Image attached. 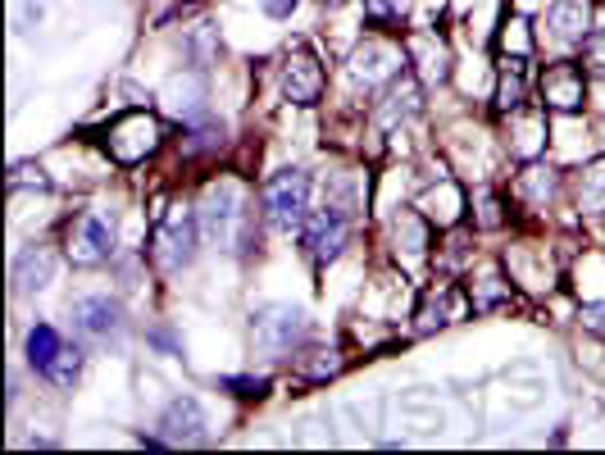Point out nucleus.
<instances>
[{
  "mask_svg": "<svg viewBox=\"0 0 605 455\" xmlns=\"http://www.w3.org/2000/svg\"><path fill=\"white\" fill-rule=\"evenodd\" d=\"M406 65H410V60H406V46H391V41H383V37H365L356 50H350L346 73H350V82H356V87L378 91V87H387Z\"/></svg>",
  "mask_w": 605,
  "mask_h": 455,
  "instance_id": "0eeeda50",
  "label": "nucleus"
},
{
  "mask_svg": "<svg viewBox=\"0 0 605 455\" xmlns=\"http://www.w3.org/2000/svg\"><path fill=\"white\" fill-rule=\"evenodd\" d=\"M510 150L519 160H542V150H546V106L542 100L510 115Z\"/></svg>",
  "mask_w": 605,
  "mask_h": 455,
  "instance_id": "6ab92c4d",
  "label": "nucleus"
},
{
  "mask_svg": "<svg viewBox=\"0 0 605 455\" xmlns=\"http://www.w3.org/2000/svg\"><path fill=\"white\" fill-rule=\"evenodd\" d=\"M542 28L556 46H583L592 32V0H551Z\"/></svg>",
  "mask_w": 605,
  "mask_h": 455,
  "instance_id": "4468645a",
  "label": "nucleus"
},
{
  "mask_svg": "<svg viewBox=\"0 0 605 455\" xmlns=\"http://www.w3.org/2000/svg\"><path fill=\"white\" fill-rule=\"evenodd\" d=\"M324 6H346V0H324Z\"/></svg>",
  "mask_w": 605,
  "mask_h": 455,
  "instance_id": "e433bc0d",
  "label": "nucleus"
},
{
  "mask_svg": "<svg viewBox=\"0 0 605 455\" xmlns=\"http://www.w3.org/2000/svg\"><path fill=\"white\" fill-rule=\"evenodd\" d=\"M419 210H424L437 228H456V224L465 219V210H469V200H465V191H460L456 182L442 178V187H433V191L419 200Z\"/></svg>",
  "mask_w": 605,
  "mask_h": 455,
  "instance_id": "412c9836",
  "label": "nucleus"
},
{
  "mask_svg": "<svg viewBox=\"0 0 605 455\" xmlns=\"http://www.w3.org/2000/svg\"><path fill=\"white\" fill-rule=\"evenodd\" d=\"M191 156H200V150H219L224 146V123H215V119H206V123H196L191 128V137L182 141Z\"/></svg>",
  "mask_w": 605,
  "mask_h": 455,
  "instance_id": "473e14b6",
  "label": "nucleus"
},
{
  "mask_svg": "<svg viewBox=\"0 0 605 455\" xmlns=\"http://www.w3.org/2000/svg\"><path fill=\"white\" fill-rule=\"evenodd\" d=\"M28 365L37 369V374H46L50 369V360H56L60 356V350H65V337L56 333V328H50V324H32L28 328Z\"/></svg>",
  "mask_w": 605,
  "mask_h": 455,
  "instance_id": "393cba45",
  "label": "nucleus"
},
{
  "mask_svg": "<svg viewBox=\"0 0 605 455\" xmlns=\"http://www.w3.org/2000/svg\"><path fill=\"white\" fill-rule=\"evenodd\" d=\"M260 206H265V219L274 228L300 233V224H306V215H310V174L306 169H278L260 187Z\"/></svg>",
  "mask_w": 605,
  "mask_h": 455,
  "instance_id": "f03ea898",
  "label": "nucleus"
},
{
  "mask_svg": "<svg viewBox=\"0 0 605 455\" xmlns=\"http://www.w3.org/2000/svg\"><path fill=\"white\" fill-rule=\"evenodd\" d=\"M115 246H119V237H115V219L96 215V210L73 215V219H69V228H65V256H69V265H78V269L110 265V260H115Z\"/></svg>",
  "mask_w": 605,
  "mask_h": 455,
  "instance_id": "20e7f679",
  "label": "nucleus"
},
{
  "mask_svg": "<svg viewBox=\"0 0 605 455\" xmlns=\"http://www.w3.org/2000/svg\"><path fill=\"white\" fill-rule=\"evenodd\" d=\"M10 283L19 296L28 291H46L56 283V256H50V246H23L14 256V269H10Z\"/></svg>",
  "mask_w": 605,
  "mask_h": 455,
  "instance_id": "a211bd4d",
  "label": "nucleus"
},
{
  "mask_svg": "<svg viewBox=\"0 0 605 455\" xmlns=\"http://www.w3.org/2000/svg\"><path fill=\"white\" fill-rule=\"evenodd\" d=\"M528 60H500V82H496V115H519L528 106Z\"/></svg>",
  "mask_w": 605,
  "mask_h": 455,
  "instance_id": "4be33fe9",
  "label": "nucleus"
},
{
  "mask_svg": "<svg viewBox=\"0 0 605 455\" xmlns=\"http://www.w3.org/2000/svg\"><path fill=\"white\" fill-rule=\"evenodd\" d=\"M250 342H256V350H265V356L282 360L306 342V315L291 310V306H265L256 319H250Z\"/></svg>",
  "mask_w": 605,
  "mask_h": 455,
  "instance_id": "6e6552de",
  "label": "nucleus"
},
{
  "mask_svg": "<svg viewBox=\"0 0 605 455\" xmlns=\"http://www.w3.org/2000/svg\"><path fill=\"white\" fill-rule=\"evenodd\" d=\"M578 65H583L587 73L605 78V28H592V32L583 37V46H578Z\"/></svg>",
  "mask_w": 605,
  "mask_h": 455,
  "instance_id": "7c9ffc66",
  "label": "nucleus"
},
{
  "mask_svg": "<svg viewBox=\"0 0 605 455\" xmlns=\"http://www.w3.org/2000/svg\"><path fill=\"white\" fill-rule=\"evenodd\" d=\"M278 78H282V96L291 106H315L324 96V65L310 56V50H287L282 65H278Z\"/></svg>",
  "mask_w": 605,
  "mask_h": 455,
  "instance_id": "9b49d317",
  "label": "nucleus"
},
{
  "mask_svg": "<svg viewBox=\"0 0 605 455\" xmlns=\"http://www.w3.org/2000/svg\"><path fill=\"white\" fill-rule=\"evenodd\" d=\"M219 387H224L228 396H241V400H260V396H269V378H265V374H224Z\"/></svg>",
  "mask_w": 605,
  "mask_h": 455,
  "instance_id": "c756f323",
  "label": "nucleus"
},
{
  "mask_svg": "<svg viewBox=\"0 0 605 455\" xmlns=\"http://www.w3.org/2000/svg\"><path fill=\"white\" fill-rule=\"evenodd\" d=\"M346 241H350V215L341 206H328V200L319 210H310L306 224H300V246H306V256L315 260V269L333 265L346 250Z\"/></svg>",
  "mask_w": 605,
  "mask_h": 455,
  "instance_id": "423d86ee",
  "label": "nucleus"
},
{
  "mask_svg": "<svg viewBox=\"0 0 605 455\" xmlns=\"http://www.w3.org/2000/svg\"><path fill=\"white\" fill-rule=\"evenodd\" d=\"M296 6H300V0H260V10H265L269 19H291Z\"/></svg>",
  "mask_w": 605,
  "mask_h": 455,
  "instance_id": "f704fd0d",
  "label": "nucleus"
},
{
  "mask_svg": "<svg viewBox=\"0 0 605 455\" xmlns=\"http://www.w3.org/2000/svg\"><path fill=\"white\" fill-rule=\"evenodd\" d=\"M341 350H310L306 360H300V378L306 383H328V378H337L341 374Z\"/></svg>",
  "mask_w": 605,
  "mask_h": 455,
  "instance_id": "bb28decb",
  "label": "nucleus"
},
{
  "mask_svg": "<svg viewBox=\"0 0 605 455\" xmlns=\"http://www.w3.org/2000/svg\"><path fill=\"white\" fill-rule=\"evenodd\" d=\"M400 46H406V60H410V69L419 73V82L442 87V82L450 78V50H446V41H442L437 32H428V28L406 32V37H400Z\"/></svg>",
  "mask_w": 605,
  "mask_h": 455,
  "instance_id": "ddd939ff",
  "label": "nucleus"
},
{
  "mask_svg": "<svg viewBox=\"0 0 605 455\" xmlns=\"http://www.w3.org/2000/svg\"><path fill=\"white\" fill-rule=\"evenodd\" d=\"M469 219H474V228H483V233L506 228V200H500L496 191H487V187H478L474 200H469Z\"/></svg>",
  "mask_w": 605,
  "mask_h": 455,
  "instance_id": "a878e982",
  "label": "nucleus"
},
{
  "mask_svg": "<svg viewBox=\"0 0 605 455\" xmlns=\"http://www.w3.org/2000/svg\"><path fill=\"white\" fill-rule=\"evenodd\" d=\"M574 200L583 215H605V156L583 165L574 178Z\"/></svg>",
  "mask_w": 605,
  "mask_h": 455,
  "instance_id": "b1692460",
  "label": "nucleus"
},
{
  "mask_svg": "<svg viewBox=\"0 0 605 455\" xmlns=\"http://www.w3.org/2000/svg\"><path fill=\"white\" fill-rule=\"evenodd\" d=\"M196 224H200V215H191L187 206H173L165 219H156V233H150V260H156L160 274H178V269L191 265Z\"/></svg>",
  "mask_w": 605,
  "mask_h": 455,
  "instance_id": "39448f33",
  "label": "nucleus"
},
{
  "mask_svg": "<svg viewBox=\"0 0 605 455\" xmlns=\"http://www.w3.org/2000/svg\"><path fill=\"white\" fill-rule=\"evenodd\" d=\"M561 191V169H551L542 160H524V169L515 174V200L528 210H546Z\"/></svg>",
  "mask_w": 605,
  "mask_h": 455,
  "instance_id": "f3484780",
  "label": "nucleus"
},
{
  "mask_svg": "<svg viewBox=\"0 0 605 455\" xmlns=\"http://www.w3.org/2000/svg\"><path fill=\"white\" fill-rule=\"evenodd\" d=\"M19 187H50V178H46L37 165H14V174H10V191H19Z\"/></svg>",
  "mask_w": 605,
  "mask_h": 455,
  "instance_id": "72a5a7b5",
  "label": "nucleus"
},
{
  "mask_svg": "<svg viewBox=\"0 0 605 455\" xmlns=\"http://www.w3.org/2000/svg\"><path fill=\"white\" fill-rule=\"evenodd\" d=\"M200 228H206V237L224 250H241L250 241V210H246V187L237 178H215L206 191H200Z\"/></svg>",
  "mask_w": 605,
  "mask_h": 455,
  "instance_id": "f257e3e1",
  "label": "nucleus"
},
{
  "mask_svg": "<svg viewBox=\"0 0 605 455\" xmlns=\"http://www.w3.org/2000/svg\"><path fill=\"white\" fill-rule=\"evenodd\" d=\"M391 250L400 269H419L433 256V219L424 210H400L391 219Z\"/></svg>",
  "mask_w": 605,
  "mask_h": 455,
  "instance_id": "f8f14e48",
  "label": "nucleus"
},
{
  "mask_svg": "<svg viewBox=\"0 0 605 455\" xmlns=\"http://www.w3.org/2000/svg\"><path fill=\"white\" fill-rule=\"evenodd\" d=\"M73 319L87 337H110V333L123 328V306L115 296H82L73 306Z\"/></svg>",
  "mask_w": 605,
  "mask_h": 455,
  "instance_id": "aec40b11",
  "label": "nucleus"
},
{
  "mask_svg": "<svg viewBox=\"0 0 605 455\" xmlns=\"http://www.w3.org/2000/svg\"><path fill=\"white\" fill-rule=\"evenodd\" d=\"M500 50H506V60H528L533 56V32H528L524 19L500 23Z\"/></svg>",
  "mask_w": 605,
  "mask_h": 455,
  "instance_id": "c85d7f7f",
  "label": "nucleus"
},
{
  "mask_svg": "<svg viewBox=\"0 0 605 455\" xmlns=\"http://www.w3.org/2000/svg\"><path fill=\"white\" fill-rule=\"evenodd\" d=\"M537 96H542L546 110H556V115H578L583 100H587V69L574 65V60L546 65L542 78H537Z\"/></svg>",
  "mask_w": 605,
  "mask_h": 455,
  "instance_id": "1a4fd4ad",
  "label": "nucleus"
},
{
  "mask_svg": "<svg viewBox=\"0 0 605 455\" xmlns=\"http://www.w3.org/2000/svg\"><path fill=\"white\" fill-rule=\"evenodd\" d=\"M160 437L169 446H187V442H200L206 437V411H200L196 396H173L169 406L160 411Z\"/></svg>",
  "mask_w": 605,
  "mask_h": 455,
  "instance_id": "2eb2a0df",
  "label": "nucleus"
},
{
  "mask_svg": "<svg viewBox=\"0 0 605 455\" xmlns=\"http://www.w3.org/2000/svg\"><path fill=\"white\" fill-rule=\"evenodd\" d=\"M465 306H469V300L460 296V287H450V283H442V287L424 291L419 310H415V333H419V337L442 333L446 324H456V319L465 315Z\"/></svg>",
  "mask_w": 605,
  "mask_h": 455,
  "instance_id": "dca6fc26",
  "label": "nucleus"
},
{
  "mask_svg": "<svg viewBox=\"0 0 605 455\" xmlns=\"http://www.w3.org/2000/svg\"><path fill=\"white\" fill-rule=\"evenodd\" d=\"M150 342L165 346V350H178V342H173V333H169V328H156V333H150Z\"/></svg>",
  "mask_w": 605,
  "mask_h": 455,
  "instance_id": "c9c22d12",
  "label": "nucleus"
},
{
  "mask_svg": "<svg viewBox=\"0 0 605 455\" xmlns=\"http://www.w3.org/2000/svg\"><path fill=\"white\" fill-rule=\"evenodd\" d=\"M419 110H424V82H419V73L406 65V69H400V73L383 87V100H378V110H374V123H378L383 132H391V128H400V123H410Z\"/></svg>",
  "mask_w": 605,
  "mask_h": 455,
  "instance_id": "9d476101",
  "label": "nucleus"
},
{
  "mask_svg": "<svg viewBox=\"0 0 605 455\" xmlns=\"http://www.w3.org/2000/svg\"><path fill=\"white\" fill-rule=\"evenodd\" d=\"M160 146H165V123H160L156 115H146V110H132V115L115 119V123H110V132H106V150H110V160H115V165H123V169H132V165L150 160Z\"/></svg>",
  "mask_w": 605,
  "mask_h": 455,
  "instance_id": "7ed1b4c3",
  "label": "nucleus"
},
{
  "mask_svg": "<svg viewBox=\"0 0 605 455\" xmlns=\"http://www.w3.org/2000/svg\"><path fill=\"white\" fill-rule=\"evenodd\" d=\"M410 14V0H365V19L374 28H387V23H400Z\"/></svg>",
  "mask_w": 605,
  "mask_h": 455,
  "instance_id": "2f4dec72",
  "label": "nucleus"
},
{
  "mask_svg": "<svg viewBox=\"0 0 605 455\" xmlns=\"http://www.w3.org/2000/svg\"><path fill=\"white\" fill-rule=\"evenodd\" d=\"M78 374H82V350L65 342V350H60L56 360H50V369H46L41 378H46V383H56V387H73V383H78Z\"/></svg>",
  "mask_w": 605,
  "mask_h": 455,
  "instance_id": "cd10ccee",
  "label": "nucleus"
},
{
  "mask_svg": "<svg viewBox=\"0 0 605 455\" xmlns=\"http://www.w3.org/2000/svg\"><path fill=\"white\" fill-rule=\"evenodd\" d=\"M515 300V287L500 278V269H478L474 278H469V306L478 310V315H492V310H500V306H510Z\"/></svg>",
  "mask_w": 605,
  "mask_h": 455,
  "instance_id": "5701e85b",
  "label": "nucleus"
}]
</instances>
